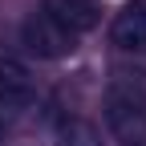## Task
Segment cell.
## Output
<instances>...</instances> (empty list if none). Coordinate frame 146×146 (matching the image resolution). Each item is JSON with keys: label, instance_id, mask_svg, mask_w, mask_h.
<instances>
[{"label": "cell", "instance_id": "5", "mask_svg": "<svg viewBox=\"0 0 146 146\" xmlns=\"http://www.w3.org/2000/svg\"><path fill=\"white\" fill-rule=\"evenodd\" d=\"M114 45L126 53H146V0H126L114 16Z\"/></svg>", "mask_w": 146, "mask_h": 146}, {"label": "cell", "instance_id": "1", "mask_svg": "<svg viewBox=\"0 0 146 146\" xmlns=\"http://www.w3.org/2000/svg\"><path fill=\"white\" fill-rule=\"evenodd\" d=\"M102 110H106L110 134L122 146H142L146 142V89H142L138 77H130V73L110 77Z\"/></svg>", "mask_w": 146, "mask_h": 146}, {"label": "cell", "instance_id": "4", "mask_svg": "<svg viewBox=\"0 0 146 146\" xmlns=\"http://www.w3.org/2000/svg\"><path fill=\"white\" fill-rule=\"evenodd\" d=\"M41 12L69 36H81L89 29H98V21H102V4H94V0H45Z\"/></svg>", "mask_w": 146, "mask_h": 146}, {"label": "cell", "instance_id": "3", "mask_svg": "<svg viewBox=\"0 0 146 146\" xmlns=\"http://www.w3.org/2000/svg\"><path fill=\"white\" fill-rule=\"evenodd\" d=\"M36 102V85L29 65H21L16 57H0V114H25V110Z\"/></svg>", "mask_w": 146, "mask_h": 146}, {"label": "cell", "instance_id": "6", "mask_svg": "<svg viewBox=\"0 0 146 146\" xmlns=\"http://www.w3.org/2000/svg\"><path fill=\"white\" fill-rule=\"evenodd\" d=\"M57 146H106L102 130L94 122H81V118H69L61 130H57Z\"/></svg>", "mask_w": 146, "mask_h": 146}, {"label": "cell", "instance_id": "2", "mask_svg": "<svg viewBox=\"0 0 146 146\" xmlns=\"http://www.w3.org/2000/svg\"><path fill=\"white\" fill-rule=\"evenodd\" d=\"M21 36H25V49L36 53V57H45V61H61V57H69V53L77 49V36H69L65 29H57L45 12L29 16Z\"/></svg>", "mask_w": 146, "mask_h": 146}]
</instances>
